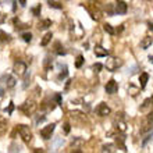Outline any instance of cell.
<instances>
[{"instance_id":"cell-28","label":"cell","mask_w":153,"mask_h":153,"mask_svg":"<svg viewBox=\"0 0 153 153\" xmlns=\"http://www.w3.org/2000/svg\"><path fill=\"white\" fill-rule=\"evenodd\" d=\"M93 71H96V73H100V70L103 68V65L100 64V63H96V64H93Z\"/></svg>"},{"instance_id":"cell-41","label":"cell","mask_w":153,"mask_h":153,"mask_svg":"<svg viewBox=\"0 0 153 153\" xmlns=\"http://www.w3.org/2000/svg\"><path fill=\"white\" fill-rule=\"evenodd\" d=\"M148 59H149V61H150V63H152V64H153V54H152V56H149V57H148Z\"/></svg>"},{"instance_id":"cell-16","label":"cell","mask_w":153,"mask_h":153,"mask_svg":"<svg viewBox=\"0 0 153 153\" xmlns=\"http://www.w3.org/2000/svg\"><path fill=\"white\" fill-rule=\"evenodd\" d=\"M103 29H105V32H107L109 35H114V33H116L114 28L110 24H105V25H103Z\"/></svg>"},{"instance_id":"cell-9","label":"cell","mask_w":153,"mask_h":153,"mask_svg":"<svg viewBox=\"0 0 153 153\" xmlns=\"http://www.w3.org/2000/svg\"><path fill=\"white\" fill-rule=\"evenodd\" d=\"M93 50H95V54H96L97 57H106L107 54H109V52H107L105 48H102L100 45L95 46V49H93Z\"/></svg>"},{"instance_id":"cell-26","label":"cell","mask_w":153,"mask_h":153,"mask_svg":"<svg viewBox=\"0 0 153 153\" xmlns=\"http://www.w3.org/2000/svg\"><path fill=\"white\" fill-rule=\"evenodd\" d=\"M28 81H29V73L27 71V73L24 74V85H22V88L24 89L28 88Z\"/></svg>"},{"instance_id":"cell-27","label":"cell","mask_w":153,"mask_h":153,"mask_svg":"<svg viewBox=\"0 0 153 153\" xmlns=\"http://www.w3.org/2000/svg\"><path fill=\"white\" fill-rule=\"evenodd\" d=\"M128 92L132 95V96H137V93H138V88H135L134 85H129V88H128Z\"/></svg>"},{"instance_id":"cell-22","label":"cell","mask_w":153,"mask_h":153,"mask_svg":"<svg viewBox=\"0 0 153 153\" xmlns=\"http://www.w3.org/2000/svg\"><path fill=\"white\" fill-rule=\"evenodd\" d=\"M49 27H52V20H45L42 24L39 25V28L40 29H48Z\"/></svg>"},{"instance_id":"cell-30","label":"cell","mask_w":153,"mask_h":153,"mask_svg":"<svg viewBox=\"0 0 153 153\" xmlns=\"http://www.w3.org/2000/svg\"><path fill=\"white\" fill-rule=\"evenodd\" d=\"M53 99L56 100V103H57V105H61V95H60V93H56Z\"/></svg>"},{"instance_id":"cell-18","label":"cell","mask_w":153,"mask_h":153,"mask_svg":"<svg viewBox=\"0 0 153 153\" xmlns=\"http://www.w3.org/2000/svg\"><path fill=\"white\" fill-rule=\"evenodd\" d=\"M21 38H22V40H24V42L29 43V42L32 40V33H31V32H24L22 35H21Z\"/></svg>"},{"instance_id":"cell-15","label":"cell","mask_w":153,"mask_h":153,"mask_svg":"<svg viewBox=\"0 0 153 153\" xmlns=\"http://www.w3.org/2000/svg\"><path fill=\"white\" fill-rule=\"evenodd\" d=\"M56 54L57 56H64L65 54V50L64 48H61L60 42H56Z\"/></svg>"},{"instance_id":"cell-10","label":"cell","mask_w":153,"mask_h":153,"mask_svg":"<svg viewBox=\"0 0 153 153\" xmlns=\"http://www.w3.org/2000/svg\"><path fill=\"white\" fill-rule=\"evenodd\" d=\"M152 43H153V39H152V38H150V36H145L143 39L141 40V49L146 50V49L149 48Z\"/></svg>"},{"instance_id":"cell-21","label":"cell","mask_w":153,"mask_h":153,"mask_svg":"<svg viewBox=\"0 0 153 153\" xmlns=\"http://www.w3.org/2000/svg\"><path fill=\"white\" fill-rule=\"evenodd\" d=\"M116 141H117V145L120 146L121 149H123V150H127V149H125V145H124V137H117Z\"/></svg>"},{"instance_id":"cell-39","label":"cell","mask_w":153,"mask_h":153,"mask_svg":"<svg viewBox=\"0 0 153 153\" xmlns=\"http://www.w3.org/2000/svg\"><path fill=\"white\" fill-rule=\"evenodd\" d=\"M3 95H4V88L3 86H0V97L3 96Z\"/></svg>"},{"instance_id":"cell-40","label":"cell","mask_w":153,"mask_h":153,"mask_svg":"<svg viewBox=\"0 0 153 153\" xmlns=\"http://www.w3.org/2000/svg\"><path fill=\"white\" fill-rule=\"evenodd\" d=\"M137 67H132V68H131V74H135V73H137Z\"/></svg>"},{"instance_id":"cell-6","label":"cell","mask_w":153,"mask_h":153,"mask_svg":"<svg viewBox=\"0 0 153 153\" xmlns=\"http://www.w3.org/2000/svg\"><path fill=\"white\" fill-rule=\"evenodd\" d=\"M106 93H109V95H114V93H117V91H118V85H117V82L114 79H110L107 84H106Z\"/></svg>"},{"instance_id":"cell-5","label":"cell","mask_w":153,"mask_h":153,"mask_svg":"<svg viewBox=\"0 0 153 153\" xmlns=\"http://www.w3.org/2000/svg\"><path fill=\"white\" fill-rule=\"evenodd\" d=\"M54 128H56V124H49L48 127H45L43 129H40V137L43 139H50L52 138V134L54 132Z\"/></svg>"},{"instance_id":"cell-42","label":"cell","mask_w":153,"mask_h":153,"mask_svg":"<svg viewBox=\"0 0 153 153\" xmlns=\"http://www.w3.org/2000/svg\"><path fill=\"white\" fill-rule=\"evenodd\" d=\"M150 100H152V103H153V96H152V97H150Z\"/></svg>"},{"instance_id":"cell-1","label":"cell","mask_w":153,"mask_h":153,"mask_svg":"<svg viewBox=\"0 0 153 153\" xmlns=\"http://www.w3.org/2000/svg\"><path fill=\"white\" fill-rule=\"evenodd\" d=\"M18 132H20V135L24 142L29 143V142L32 141V132H31L29 127H27V125H18Z\"/></svg>"},{"instance_id":"cell-25","label":"cell","mask_w":153,"mask_h":153,"mask_svg":"<svg viewBox=\"0 0 153 153\" xmlns=\"http://www.w3.org/2000/svg\"><path fill=\"white\" fill-rule=\"evenodd\" d=\"M152 138H153V131H152V132H149L145 138H143V141H142V146H146V143H148V142H149Z\"/></svg>"},{"instance_id":"cell-13","label":"cell","mask_w":153,"mask_h":153,"mask_svg":"<svg viewBox=\"0 0 153 153\" xmlns=\"http://www.w3.org/2000/svg\"><path fill=\"white\" fill-rule=\"evenodd\" d=\"M59 67L61 68V73H60V75H59V79H64L65 76L68 75V71H67V65H65V64H60Z\"/></svg>"},{"instance_id":"cell-29","label":"cell","mask_w":153,"mask_h":153,"mask_svg":"<svg viewBox=\"0 0 153 153\" xmlns=\"http://www.w3.org/2000/svg\"><path fill=\"white\" fill-rule=\"evenodd\" d=\"M117 129H120L121 132H124L125 131V123L124 121H120V123L117 124Z\"/></svg>"},{"instance_id":"cell-17","label":"cell","mask_w":153,"mask_h":153,"mask_svg":"<svg viewBox=\"0 0 153 153\" xmlns=\"http://www.w3.org/2000/svg\"><path fill=\"white\" fill-rule=\"evenodd\" d=\"M43 64H45V68L46 70H50V67H52V64H53V59L50 56H46Z\"/></svg>"},{"instance_id":"cell-4","label":"cell","mask_w":153,"mask_h":153,"mask_svg":"<svg viewBox=\"0 0 153 153\" xmlns=\"http://www.w3.org/2000/svg\"><path fill=\"white\" fill-rule=\"evenodd\" d=\"M121 64H123V61H121L120 59H107V61H106V68L113 73Z\"/></svg>"},{"instance_id":"cell-12","label":"cell","mask_w":153,"mask_h":153,"mask_svg":"<svg viewBox=\"0 0 153 153\" xmlns=\"http://www.w3.org/2000/svg\"><path fill=\"white\" fill-rule=\"evenodd\" d=\"M52 38H53V33H52V32H48V33H46V35L43 36V39H42L40 45H42V46H48L49 42L52 40Z\"/></svg>"},{"instance_id":"cell-38","label":"cell","mask_w":153,"mask_h":153,"mask_svg":"<svg viewBox=\"0 0 153 153\" xmlns=\"http://www.w3.org/2000/svg\"><path fill=\"white\" fill-rule=\"evenodd\" d=\"M20 4L22 7H25V6H27V0H20Z\"/></svg>"},{"instance_id":"cell-19","label":"cell","mask_w":153,"mask_h":153,"mask_svg":"<svg viewBox=\"0 0 153 153\" xmlns=\"http://www.w3.org/2000/svg\"><path fill=\"white\" fill-rule=\"evenodd\" d=\"M48 3H49V6H50V7L57 8V10H61V8H63V6H61L60 3H57V1H54V0H48Z\"/></svg>"},{"instance_id":"cell-20","label":"cell","mask_w":153,"mask_h":153,"mask_svg":"<svg viewBox=\"0 0 153 153\" xmlns=\"http://www.w3.org/2000/svg\"><path fill=\"white\" fill-rule=\"evenodd\" d=\"M40 11H42V6H40V4L35 6V7H32V14L35 17H39L40 16Z\"/></svg>"},{"instance_id":"cell-3","label":"cell","mask_w":153,"mask_h":153,"mask_svg":"<svg viewBox=\"0 0 153 153\" xmlns=\"http://www.w3.org/2000/svg\"><path fill=\"white\" fill-rule=\"evenodd\" d=\"M13 71L18 76H22L27 73V64H25L24 61H16V63H14V67H13Z\"/></svg>"},{"instance_id":"cell-31","label":"cell","mask_w":153,"mask_h":153,"mask_svg":"<svg viewBox=\"0 0 153 153\" xmlns=\"http://www.w3.org/2000/svg\"><path fill=\"white\" fill-rule=\"evenodd\" d=\"M106 10L109 11L110 16H113L114 13H116V10H113V7H111V4H107V7H106Z\"/></svg>"},{"instance_id":"cell-34","label":"cell","mask_w":153,"mask_h":153,"mask_svg":"<svg viewBox=\"0 0 153 153\" xmlns=\"http://www.w3.org/2000/svg\"><path fill=\"white\" fill-rule=\"evenodd\" d=\"M70 131H71V125H70L68 123H65V124H64V132H65V134H68Z\"/></svg>"},{"instance_id":"cell-11","label":"cell","mask_w":153,"mask_h":153,"mask_svg":"<svg viewBox=\"0 0 153 153\" xmlns=\"http://www.w3.org/2000/svg\"><path fill=\"white\" fill-rule=\"evenodd\" d=\"M148 81H149V74H148V73H142L141 76H139V82H141V88L142 89L146 86Z\"/></svg>"},{"instance_id":"cell-37","label":"cell","mask_w":153,"mask_h":153,"mask_svg":"<svg viewBox=\"0 0 153 153\" xmlns=\"http://www.w3.org/2000/svg\"><path fill=\"white\" fill-rule=\"evenodd\" d=\"M148 28H149L150 31H153V21H149V22H148Z\"/></svg>"},{"instance_id":"cell-24","label":"cell","mask_w":153,"mask_h":153,"mask_svg":"<svg viewBox=\"0 0 153 153\" xmlns=\"http://www.w3.org/2000/svg\"><path fill=\"white\" fill-rule=\"evenodd\" d=\"M102 152H114V145H113V143L105 145L103 148H102Z\"/></svg>"},{"instance_id":"cell-36","label":"cell","mask_w":153,"mask_h":153,"mask_svg":"<svg viewBox=\"0 0 153 153\" xmlns=\"http://www.w3.org/2000/svg\"><path fill=\"white\" fill-rule=\"evenodd\" d=\"M11 1H13V11H16L17 10V1L16 0H11Z\"/></svg>"},{"instance_id":"cell-7","label":"cell","mask_w":153,"mask_h":153,"mask_svg":"<svg viewBox=\"0 0 153 153\" xmlns=\"http://www.w3.org/2000/svg\"><path fill=\"white\" fill-rule=\"evenodd\" d=\"M128 7H127V3L123 1V0H117L116 1V13L117 14H120V16H124L125 13H127Z\"/></svg>"},{"instance_id":"cell-8","label":"cell","mask_w":153,"mask_h":153,"mask_svg":"<svg viewBox=\"0 0 153 153\" xmlns=\"http://www.w3.org/2000/svg\"><path fill=\"white\" fill-rule=\"evenodd\" d=\"M96 113L99 114L100 117H106V116H109L110 114V107L106 103H100V105L97 106V109H96Z\"/></svg>"},{"instance_id":"cell-14","label":"cell","mask_w":153,"mask_h":153,"mask_svg":"<svg viewBox=\"0 0 153 153\" xmlns=\"http://www.w3.org/2000/svg\"><path fill=\"white\" fill-rule=\"evenodd\" d=\"M16 78L11 75H7V82H6V85H7V88H14L16 86Z\"/></svg>"},{"instance_id":"cell-2","label":"cell","mask_w":153,"mask_h":153,"mask_svg":"<svg viewBox=\"0 0 153 153\" xmlns=\"http://www.w3.org/2000/svg\"><path fill=\"white\" fill-rule=\"evenodd\" d=\"M20 110L21 111H24L27 116H31V114L35 113V110H36V105H35V102H32V100L25 102L24 105H21Z\"/></svg>"},{"instance_id":"cell-35","label":"cell","mask_w":153,"mask_h":153,"mask_svg":"<svg viewBox=\"0 0 153 153\" xmlns=\"http://www.w3.org/2000/svg\"><path fill=\"white\" fill-rule=\"evenodd\" d=\"M148 121H149V124H153V111L149 113V116H148Z\"/></svg>"},{"instance_id":"cell-32","label":"cell","mask_w":153,"mask_h":153,"mask_svg":"<svg viewBox=\"0 0 153 153\" xmlns=\"http://www.w3.org/2000/svg\"><path fill=\"white\" fill-rule=\"evenodd\" d=\"M13 111H14V103H13V102H10V105H8V109H7V113L11 114Z\"/></svg>"},{"instance_id":"cell-33","label":"cell","mask_w":153,"mask_h":153,"mask_svg":"<svg viewBox=\"0 0 153 153\" xmlns=\"http://www.w3.org/2000/svg\"><path fill=\"white\" fill-rule=\"evenodd\" d=\"M150 102H152V100H150V99H146V100L143 102V106H142V107H141V110H145L146 107L149 106V103H150Z\"/></svg>"},{"instance_id":"cell-23","label":"cell","mask_w":153,"mask_h":153,"mask_svg":"<svg viewBox=\"0 0 153 153\" xmlns=\"http://www.w3.org/2000/svg\"><path fill=\"white\" fill-rule=\"evenodd\" d=\"M82 64H84V56H78L76 57V60H75V67L76 68H81L82 67Z\"/></svg>"}]
</instances>
